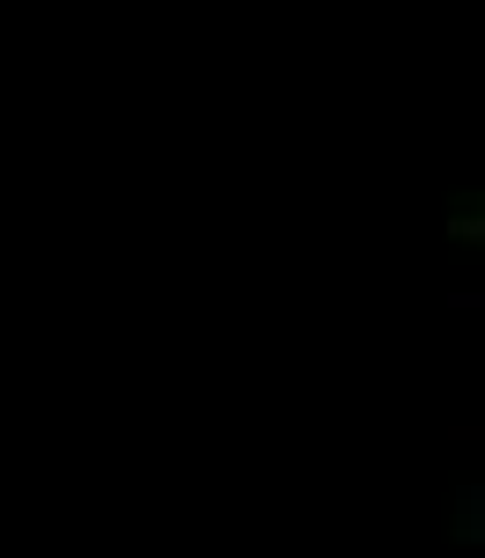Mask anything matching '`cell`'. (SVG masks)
Here are the masks:
<instances>
[{
  "instance_id": "obj_1",
  "label": "cell",
  "mask_w": 485,
  "mask_h": 558,
  "mask_svg": "<svg viewBox=\"0 0 485 558\" xmlns=\"http://www.w3.org/2000/svg\"><path fill=\"white\" fill-rule=\"evenodd\" d=\"M463 228H471V235L485 243V206H471V214H463Z\"/></svg>"
}]
</instances>
